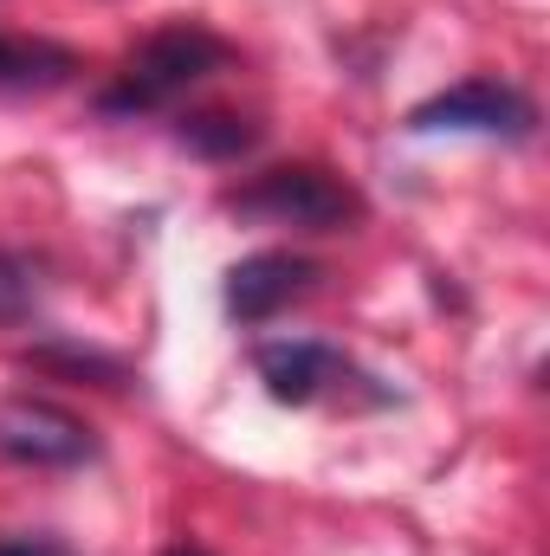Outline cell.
Instances as JSON below:
<instances>
[{
  "label": "cell",
  "mask_w": 550,
  "mask_h": 556,
  "mask_svg": "<svg viewBox=\"0 0 550 556\" xmlns=\"http://www.w3.org/2000/svg\"><path fill=\"white\" fill-rule=\"evenodd\" d=\"M227 65V46L208 33V26H168L155 39H142L124 65V78L104 91V111L111 117H130V111H162L175 98H188L201 78H214Z\"/></svg>",
  "instance_id": "obj_1"
},
{
  "label": "cell",
  "mask_w": 550,
  "mask_h": 556,
  "mask_svg": "<svg viewBox=\"0 0 550 556\" xmlns=\"http://www.w3.org/2000/svg\"><path fill=\"white\" fill-rule=\"evenodd\" d=\"M227 207H234V214H247V220L304 227V233H337V227L363 220V194H357L343 175L317 168V162H285V168H266L260 181L234 188V194H227Z\"/></svg>",
  "instance_id": "obj_2"
},
{
  "label": "cell",
  "mask_w": 550,
  "mask_h": 556,
  "mask_svg": "<svg viewBox=\"0 0 550 556\" xmlns=\"http://www.w3.org/2000/svg\"><path fill=\"white\" fill-rule=\"evenodd\" d=\"M409 130H421V137H440V130H453V137H525L532 130V104L512 85H499V78H466V85L414 104Z\"/></svg>",
  "instance_id": "obj_3"
},
{
  "label": "cell",
  "mask_w": 550,
  "mask_h": 556,
  "mask_svg": "<svg viewBox=\"0 0 550 556\" xmlns=\"http://www.w3.org/2000/svg\"><path fill=\"white\" fill-rule=\"evenodd\" d=\"M260 382H266V395L273 402H291V408H304V402H317V395H330L337 382H350L357 376V363L343 356V350H330V343H317V337H285V343H260Z\"/></svg>",
  "instance_id": "obj_4"
},
{
  "label": "cell",
  "mask_w": 550,
  "mask_h": 556,
  "mask_svg": "<svg viewBox=\"0 0 550 556\" xmlns=\"http://www.w3.org/2000/svg\"><path fill=\"white\" fill-rule=\"evenodd\" d=\"M0 453H13L26 466H78V459H91V433H85V420H72L52 402H7Z\"/></svg>",
  "instance_id": "obj_5"
},
{
  "label": "cell",
  "mask_w": 550,
  "mask_h": 556,
  "mask_svg": "<svg viewBox=\"0 0 550 556\" xmlns=\"http://www.w3.org/2000/svg\"><path fill=\"white\" fill-rule=\"evenodd\" d=\"M311 285H317L311 260H298V253H253V260H240L227 273V311L240 324H266L291 298H304Z\"/></svg>",
  "instance_id": "obj_6"
},
{
  "label": "cell",
  "mask_w": 550,
  "mask_h": 556,
  "mask_svg": "<svg viewBox=\"0 0 550 556\" xmlns=\"http://www.w3.org/2000/svg\"><path fill=\"white\" fill-rule=\"evenodd\" d=\"M78 72V59L52 39H13L0 33V91H52Z\"/></svg>",
  "instance_id": "obj_7"
},
{
  "label": "cell",
  "mask_w": 550,
  "mask_h": 556,
  "mask_svg": "<svg viewBox=\"0 0 550 556\" xmlns=\"http://www.w3.org/2000/svg\"><path fill=\"white\" fill-rule=\"evenodd\" d=\"M253 124L247 117H195V124H182V142L188 149H201V155H240V149H253Z\"/></svg>",
  "instance_id": "obj_8"
},
{
  "label": "cell",
  "mask_w": 550,
  "mask_h": 556,
  "mask_svg": "<svg viewBox=\"0 0 550 556\" xmlns=\"http://www.w3.org/2000/svg\"><path fill=\"white\" fill-rule=\"evenodd\" d=\"M33 298H39V278L26 260H13V253H0V324H20L26 311H33Z\"/></svg>",
  "instance_id": "obj_9"
},
{
  "label": "cell",
  "mask_w": 550,
  "mask_h": 556,
  "mask_svg": "<svg viewBox=\"0 0 550 556\" xmlns=\"http://www.w3.org/2000/svg\"><path fill=\"white\" fill-rule=\"evenodd\" d=\"M0 556H59V551H46V544H0Z\"/></svg>",
  "instance_id": "obj_10"
},
{
  "label": "cell",
  "mask_w": 550,
  "mask_h": 556,
  "mask_svg": "<svg viewBox=\"0 0 550 556\" xmlns=\"http://www.w3.org/2000/svg\"><path fill=\"white\" fill-rule=\"evenodd\" d=\"M162 556H208V551H195V544H175V551H162Z\"/></svg>",
  "instance_id": "obj_11"
}]
</instances>
